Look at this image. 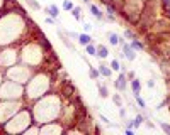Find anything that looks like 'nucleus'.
<instances>
[{"mask_svg": "<svg viewBox=\"0 0 170 135\" xmlns=\"http://www.w3.org/2000/svg\"><path fill=\"white\" fill-rule=\"evenodd\" d=\"M29 88H27V96L29 98H39L44 95V91L48 90L49 81L44 74H36L32 79H29Z\"/></svg>", "mask_w": 170, "mask_h": 135, "instance_id": "nucleus-1", "label": "nucleus"}, {"mask_svg": "<svg viewBox=\"0 0 170 135\" xmlns=\"http://www.w3.org/2000/svg\"><path fill=\"white\" fill-rule=\"evenodd\" d=\"M22 91H24L22 86H19L17 81H14V79L4 81V84H0V98H4V100H17V98H21Z\"/></svg>", "mask_w": 170, "mask_h": 135, "instance_id": "nucleus-2", "label": "nucleus"}, {"mask_svg": "<svg viewBox=\"0 0 170 135\" xmlns=\"http://www.w3.org/2000/svg\"><path fill=\"white\" fill-rule=\"evenodd\" d=\"M7 76H10L14 81H19L21 84L27 83L29 81V76H31V69L26 66H12L10 69H7Z\"/></svg>", "mask_w": 170, "mask_h": 135, "instance_id": "nucleus-3", "label": "nucleus"}, {"mask_svg": "<svg viewBox=\"0 0 170 135\" xmlns=\"http://www.w3.org/2000/svg\"><path fill=\"white\" fill-rule=\"evenodd\" d=\"M17 52L16 51H10V49H7V51H2V54H0V64L2 66L9 68L10 64H14V62L17 61Z\"/></svg>", "mask_w": 170, "mask_h": 135, "instance_id": "nucleus-4", "label": "nucleus"}, {"mask_svg": "<svg viewBox=\"0 0 170 135\" xmlns=\"http://www.w3.org/2000/svg\"><path fill=\"white\" fill-rule=\"evenodd\" d=\"M122 54H124V57H126L128 61H134L136 59V51H134L133 47H131V44H122Z\"/></svg>", "mask_w": 170, "mask_h": 135, "instance_id": "nucleus-5", "label": "nucleus"}, {"mask_svg": "<svg viewBox=\"0 0 170 135\" xmlns=\"http://www.w3.org/2000/svg\"><path fill=\"white\" fill-rule=\"evenodd\" d=\"M61 95H65L66 98L70 96H75V86L72 84V81H63V86H61Z\"/></svg>", "mask_w": 170, "mask_h": 135, "instance_id": "nucleus-6", "label": "nucleus"}, {"mask_svg": "<svg viewBox=\"0 0 170 135\" xmlns=\"http://www.w3.org/2000/svg\"><path fill=\"white\" fill-rule=\"evenodd\" d=\"M126 79H128L126 73L121 71V73H119V78H117L116 83H114V86H116L117 91H126Z\"/></svg>", "mask_w": 170, "mask_h": 135, "instance_id": "nucleus-7", "label": "nucleus"}, {"mask_svg": "<svg viewBox=\"0 0 170 135\" xmlns=\"http://www.w3.org/2000/svg\"><path fill=\"white\" fill-rule=\"evenodd\" d=\"M89 9H90V12H92V15L95 17V19H99V21H106V15L101 12V9L97 5H94V4H89Z\"/></svg>", "mask_w": 170, "mask_h": 135, "instance_id": "nucleus-8", "label": "nucleus"}, {"mask_svg": "<svg viewBox=\"0 0 170 135\" xmlns=\"http://www.w3.org/2000/svg\"><path fill=\"white\" fill-rule=\"evenodd\" d=\"M44 14H48L49 17H53V19H58L60 15V9L54 4H51V5H48L46 9H44Z\"/></svg>", "mask_w": 170, "mask_h": 135, "instance_id": "nucleus-9", "label": "nucleus"}, {"mask_svg": "<svg viewBox=\"0 0 170 135\" xmlns=\"http://www.w3.org/2000/svg\"><path fill=\"white\" fill-rule=\"evenodd\" d=\"M131 90H133V96L134 95H141V83H139L138 78L131 79Z\"/></svg>", "mask_w": 170, "mask_h": 135, "instance_id": "nucleus-10", "label": "nucleus"}, {"mask_svg": "<svg viewBox=\"0 0 170 135\" xmlns=\"http://www.w3.org/2000/svg\"><path fill=\"white\" fill-rule=\"evenodd\" d=\"M97 56L101 57V59H106V57L109 56V49H107V46H104V44H97Z\"/></svg>", "mask_w": 170, "mask_h": 135, "instance_id": "nucleus-11", "label": "nucleus"}, {"mask_svg": "<svg viewBox=\"0 0 170 135\" xmlns=\"http://www.w3.org/2000/svg\"><path fill=\"white\" fill-rule=\"evenodd\" d=\"M99 73H101V76H104V78H111V74H112V69L109 66H106V64H99Z\"/></svg>", "mask_w": 170, "mask_h": 135, "instance_id": "nucleus-12", "label": "nucleus"}, {"mask_svg": "<svg viewBox=\"0 0 170 135\" xmlns=\"http://www.w3.org/2000/svg\"><path fill=\"white\" fill-rule=\"evenodd\" d=\"M94 41L87 32H84V34H80L78 36V44H82V46H87V44H90V42Z\"/></svg>", "mask_w": 170, "mask_h": 135, "instance_id": "nucleus-13", "label": "nucleus"}, {"mask_svg": "<svg viewBox=\"0 0 170 135\" xmlns=\"http://www.w3.org/2000/svg\"><path fill=\"white\" fill-rule=\"evenodd\" d=\"M58 36L61 37V41H63V44L66 46V49H70V51H75V47L72 46V44H70V41H68V36H65L61 31H58Z\"/></svg>", "mask_w": 170, "mask_h": 135, "instance_id": "nucleus-14", "label": "nucleus"}, {"mask_svg": "<svg viewBox=\"0 0 170 135\" xmlns=\"http://www.w3.org/2000/svg\"><path fill=\"white\" fill-rule=\"evenodd\" d=\"M143 122H145V115H136L133 120V128H139L143 125Z\"/></svg>", "mask_w": 170, "mask_h": 135, "instance_id": "nucleus-15", "label": "nucleus"}, {"mask_svg": "<svg viewBox=\"0 0 170 135\" xmlns=\"http://www.w3.org/2000/svg\"><path fill=\"white\" fill-rule=\"evenodd\" d=\"M129 44H131V47H133L134 51H141V49H145V44L139 41V39H133Z\"/></svg>", "mask_w": 170, "mask_h": 135, "instance_id": "nucleus-16", "label": "nucleus"}, {"mask_svg": "<svg viewBox=\"0 0 170 135\" xmlns=\"http://www.w3.org/2000/svg\"><path fill=\"white\" fill-rule=\"evenodd\" d=\"M85 51H87L89 56H97V46H95V44H92V42L85 46Z\"/></svg>", "mask_w": 170, "mask_h": 135, "instance_id": "nucleus-17", "label": "nucleus"}, {"mask_svg": "<svg viewBox=\"0 0 170 135\" xmlns=\"http://www.w3.org/2000/svg\"><path fill=\"white\" fill-rule=\"evenodd\" d=\"M89 76H90V79H99L101 73H99V69H97V68L89 66Z\"/></svg>", "mask_w": 170, "mask_h": 135, "instance_id": "nucleus-18", "label": "nucleus"}, {"mask_svg": "<svg viewBox=\"0 0 170 135\" xmlns=\"http://www.w3.org/2000/svg\"><path fill=\"white\" fill-rule=\"evenodd\" d=\"M107 37H109V42H111L112 46H117V44H119V36H117V34L107 32Z\"/></svg>", "mask_w": 170, "mask_h": 135, "instance_id": "nucleus-19", "label": "nucleus"}, {"mask_svg": "<svg viewBox=\"0 0 170 135\" xmlns=\"http://www.w3.org/2000/svg\"><path fill=\"white\" fill-rule=\"evenodd\" d=\"M97 88H99V95H101L102 98H107V96H109V90H107V86H104V84H97Z\"/></svg>", "mask_w": 170, "mask_h": 135, "instance_id": "nucleus-20", "label": "nucleus"}, {"mask_svg": "<svg viewBox=\"0 0 170 135\" xmlns=\"http://www.w3.org/2000/svg\"><path fill=\"white\" fill-rule=\"evenodd\" d=\"M70 12H72V15H73L77 21H82V15H80V14H82V9H80V7H73Z\"/></svg>", "mask_w": 170, "mask_h": 135, "instance_id": "nucleus-21", "label": "nucleus"}, {"mask_svg": "<svg viewBox=\"0 0 170 135\" xmlns=\"http://www.w3.org/2000/svg\"><path fill=\"white\" fill-rule=\"evenodd\" d=\"M109 68H111L112 71H121V62H119V59H112Z\"/></svg>", "mask_w": 170, "mask_h": 135, "instance_id": "nucleus-22", "label": "nucleus"}, {"mask_svg": "<svg viewBox=\"0 0 170 135\" xmlns=\"http://www.w3.org/2000/svg\"><path fill=\"white\" fill-rule=\"evenodd\" d=\"M134 100H136V103H138V106H139L141 110H145V108H146V103H145V100L141 98L139 95H134Z\"/></svg>", "mask_w": 170, "mask_h": 135, "instance_id": "nucleus-23", "label": "nucleus"}, {"mask_svg": "<svg viewBox=\"0 0 170 135\" xmlns=\"http://www.w3.org/2000/svg\"><path fill=\"white\" fill-rule=\"evenodd\" d=\"M124 37H126V39H129V41L136 39V36H134V32L131 31V29H126V31H124Z\"/></svg>", "mask_w": 170, "mask_h": 135, "instance_id": "nucleus-24", "label": "nucleus"}, {"mask_svg": "<svg viewBox=\"0 0 170 135\" xmlns=\"http://www.w3.org/2000/svg\"><path fill=\"white\" fill-rule=\"evenodd\" d=\"M73 2H72V0H65L63 2V10H72V9H73Z\"/></svg>", "mask_w": 170, "mask_h": 135, "instance_id": "nucleus-25", "label": "nucleus"}, {"mask_svg": "<svg viewBox=\"0 0 170 135\" xmlns=\"http://www.w3.org/2000/svg\"><path fill=\"white\" fill-rule=\"evenodd\" d=\"M27 4L31 5V9H34V10H41V5L37 4L36 0H27Z\"/></svg>", "mask_w": 170, "mask_h": 135, "instance_id": "nucleus-26", "label": "nucleus"}, {"mask_svg": "<svg viewBox=\"0 0 170 135\" xmlns=\"http://www.w3.org/2000/svg\"><path fill=\"white\" fill-rule=\"evenodd\" d=\"M160 128L163 130L165 134H170V125L165 123V122H160Z\"/></svg>", "mask_w": 170, "mask_h": 135, "instance_id": "nucleus-27", "label": "nucleus"}, {"mask_svg": "<svg viewBox=\"0 0 170 135\" xmlns=\"http://www.w3.org/2000/svg\"><path fill=\"white\" fill-rule=\"evenodd\" d=\"M112 100H114V103L117 105V106H122V100L119 95H112Z\"/></svg>", "mask_w": 170, "mask_h": 135, "instance_id": "nucleus-28", "label": "nucleus"}, {"mask_svg": "<svg viewBox=\"0 0 170 135\" xmlns=\"http://www.w3.org/2000/svg\"><path fill=\"white\" fill-rule=\"evenodd\" d=\"M66 36L72 37V39H77V41H78V36H80V34H77V32H73V31H70V32H66Z\"/></svg>", "mask_w": 170, "mask_h": 135, "instance_id": "nucleus-29", "label": "nucleus"}, {"mask_svg": "<svg viewBox=\"0 0 170 135\" xmlns=\"http://www.w3.org/2000/svg\"><path fill=\"white\" fill-rule=\"evenodd\" d=\"M99 118H101L102 120V122H104V123H106V125H112V122H109V118H107V117H104V115H99Z\"/></svg>", "mask_w": 170, "mask_h": 135, "instance_id": "nucleus-30", "label": "nucleus"}, {"mask_svg": "<svg viewBox=\"0 0 170 135\" xmlns=\"http://www.w3.org/2000/svg\"><path fill=\"white\" fill-rule=\"evenodd\" d=\"M84 31L87 32V34H89V32L92 31V26H90V24H89V22H84Z\"/></svg>", "mask_w": 170, "mask_h": 135, "instance_id": "nucleus-31", "label": "nucleus"}, {"mask_svg": "<svg viewBox=\"0 0 170 135\" xmlns=\"http://www.w3.org/2000/svg\"><path fill=\"white\" fill-rule=\"evenodd\" d=\"M146 86H148V88H155V81L153 79H150L148 83H146Z\"/></svg>", "mask_w": 170, "mask_h": 135, "instance_id": "nucleus-32", "label": "nucleus"}, {"mask_svg": "<svg viewBox=\"0 0 170 135\" xmlns=\"http://www.w3.org/2000/svg\"><path fill=\"white\" fill-rule=\"evenodd\" d=\"M126 76H128V78H129V79H133L134 76H136V74H134V71H129V73H128Z\"/></svg>", "mask_w": 170, "mask_h": 135, "instance_id": "nucleus-33", "label": "nucleus"}, {"mask_svg": "<svg viewBox=\"0 0 170 135\" xmlns=\"http://www.w3.org/2000/svg\"><path fill=\"white\" fill-rule=\"evenodd\" d=\"M46 22H48V24H54V19H53V17H46Z\"/></svg>", "mask_w": 170, "mask_h": 135, "instance_id": "nucleus-34", "label": "nucleus"}, {"mask_svg": "<svg viewBox=\"0 0 170 135\" xmlns=\"http://www.w3.org/2000/svg\"><path fill=\"white\" fill-rule=\"evenodd\" d=\"M162 4H163V7H170V0H162Z\"/></svg>", "mask_w": 170, "mask_h": 135, "instance_id": "nucleus-35", "label": "nucleus"}, {"mask_svg": "<svg viewBox=\"0 0 170 135\" xmlns=\"http://www.w3.org/2000/svg\"><path fill=\"white\" fill-rule=\"evenodd\" d=\"M82 2H84V4H90V0H82Z\"/></svg>", "mask_w": 170, "mask_h": 135, "instance_id": "nucleus-36", "label": "nucleus"}]
</instances>
